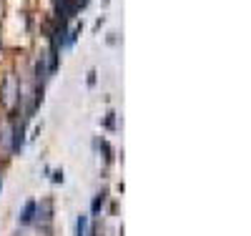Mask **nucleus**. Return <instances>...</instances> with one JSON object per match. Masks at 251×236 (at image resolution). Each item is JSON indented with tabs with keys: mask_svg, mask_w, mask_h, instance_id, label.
Returning <instances> with one entry per match:
<instances>
[{
	"mask_svg": "<svg viewBox=\"0 0 251 236\" xmlns=\"http://www.w3.org/2000/svg\"><path fill=\"white\" fill-rule=\"evenodd\" d=\"M25 126H23V121H15L13 123V151L15 154H20L23 151V143H25Z\"/></svg>",
	"mask_w": 251,
	"mask_h": 236,
	"instance_id": "nucleus-1",
	"label": "nucleus"
},
{
	"mask_svg": "<svg viewBox=\"0 0 251 236\" xmlns=\"http://www.w3.org/2000/svg\"><path fill=\"white\" fill-rule=\"evenodd\" d=\"M35 213H38V221H43V224L48 226V224H50V216H53V201L46 199L43 204L35 209Z\"/></svg>",
	"mask_w": 251,
	"mask_h": 236,
	"instance_id": "nucleus-2",
	"label": "nucleus"
},
{
	"mask_svg": "<svg viewBox=\"0 0 251 236\" xmlns=\"http://www.w3.org/2000/svg\"><path fill=\"white\" fill-rule=\"evenodd\" d=\"M35 209H38V204L35 201H28L25 209H23V213H20V224H30L35 219Z\"/></svg>",
	"mask_w": 251,
	"mask_h": 236,
	"instance_id": "nucleus-3",
	"label": "nucleus"
},
{
	"mask_svg": "<svg viewBox=\"0 0 251 236\" xmlns=\"http://www.w3.org/2000/svg\"><path fill=\"white\" fill-rule=\"evenodd\" d=\"M75 236H88V216H78V224H75Z\"/></svg>",
	"mask_w": 251,
	"mask_h": 236,
	"instance_id": "nucleus-4",
	"label": "nucleus"
},
{
	"mask_svg": "<svg viewBox=\"0 0 251 236\" xmlns=\"http://www.w3.org/2000/svg\"><path fill=\"white\" fill-rule=\"evenodd\" d=\"M103 204H106V191H100V194L96 196V201H93V206H91V211H93V213H98V211L103 209Z\"/></svg>",
	"mask_w": 251,
	"mask_h": 236,
	"instance_id": "nucleus-5",
	"label": "nucleus"
},
{
	"mask_svg": "<svg viewBox=\"0 0 251 236\" xmlns=\"http://www.w3.org/2000/svg\"><path fill=\"white\" fill-rule=\"evenodd\" d=\"M53 181H55V184L63 181V171H55V174H53Z\"/></svg>",
	"mask_w": 251,
	"mask_h": 236,
	"instance_id": "nucleus-6",
	"label": "nucleus"
},
{
	"mask_svg": "<svg viewBox=\"0 0 251 236\" xmlns=\"http://www.w3.org/2000/svg\"><path fill=\"white\" fill-rule=\"evenodd\" d=\"M93 83H96V71L88 73V85H93Z\"/></svg>",
	"mask_w": 251,
	"mask_h": 236,
	"instance_id": "nucleus-7",
	"label": "nucleus"
},
{
	"mask_svg": "<svg viewBox=\"0 0 251 236\" xmlns=\"http://www.w3.org/2000/svg\"><path fill=\"white\" fill-rule=\"evenodd\" d=\"M0 188H3V176H0Z\"/></svg>",
	"mask_w": 251,
	"mask_h": 236,
	"instance_id": "nucleus-8",
	"label": "nucleus"
}]
</instances>
